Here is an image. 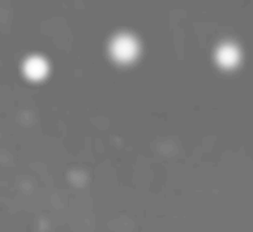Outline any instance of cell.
I'll return each instance as SVG.
<instances>
[{
  "mask_svg": "<svg viewBox=\"0 0 253 232\" xmlns=\"http://www.w3.org/2000/svg\"><path fill=\"white\" fill-rule=\"evenodd\" d=\"M112 52L119 62H130L138 52L137 42L129 36H120L114 40Z\"/></svg>",
  "mask_w": 253,
  "mask_h": 232,
  "instance_id": "cell-1",
  "label": "cell"
},
{
  "mask_svg": "<svg viewBox=\"0 0 253 232\" xmlns=\"http://www.w3.org/2000/svg\"><path fill=\"white\" fill-rule=\"evenodd\" d=\"M218 60L223 67H234L238 64L239 51L234 46H223L218 52Z\"/></svg>",
  "mask_w": 253,
  "mask_h": 232,
  "instance_id": "cell-2",
  "label": "cell"
},
{
  "mask_svg": "<svg viewBox=\"0 0 253 232\" xmlns=\"http://www.w3.org/2000/svg\"><path fill=\"white\" fill-rule=\"evenodd\" d=\"M46 72H47V66L41 59H32L26 64V73L32 78H41L46 75Z\"/></svg>",
  "mask_w": 253,
  "mask_h": 232,
  "instance_id": "cell-3",
  "label": "cell"
}]
</instances>
